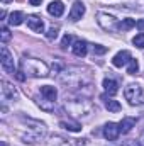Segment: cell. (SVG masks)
I'll return each instance as SVG.
<instances>
[{"mask_svg": "<svg viewBox=\"0 0 144 146\" xmlns=\"http://www.w3.org/2000/svg\"><path fill=\"white\" fill-rule=\"evenodd\" d=\"M22 66L32 76H46L48 75V66L41 60H22Z\"/></svg>", "mask_w": 144, "mask_h": 146, "instance_id": "6da1fadb", "label": "cell"}, {"mask_svg": "<svg viewBox=\"0 0 144 146\" xmlns=\"http://www.w3.org/2000/svg\"><path fill=\"white\" fill-rule=\"evenodd\" d=\"M124 97L131 106H137L143 102V88L137 83H129L124 90Z\"/></svg>", "mask_w": 144, "mask_h": 146, "instance_id": "7a4b0ae2", "label": "cell"}, {"mask_svg": "<svg viewBox=\"0 0 144 146\" xmlns=\"http://www.w3.org/2000/svg\"><path fill=\"white\" fill-rule=\"evenodd\" d=\"M0 61H2V68L7 73H12V75L17 73L15 72V65H14V58H12V54L9 53V49H7L5 44L0 46Z\"/></svg>", "mask_w": 144, "mask_h": 146, "instance_id": "3957f363", "label": "cell"}, {"mask_svg": "<svg viewBox=\"0 0 144 146\" xmlns=\"http://www.w3.org/2000/svg\"><path fill=\"white\" fill-rule=\"evenodd\" d=\"M119 134H120L119 124H115V122H107V124H105V127H104V136H105V139L115 141V139L119 138Z\"/></svg>", "mask_w": 144, "mask_h": 146, "instance_id": "277c9868", "label": "cell"}, {"mask_svg": "<svg viewBox=\"0 0 144 146\" xmlns=\"http://www.w3.org/2000/svg\"><path fill=\"white\" fill-rule=\"evenodd\" d=\"M98 24H100L105 31H112V29H115L117 21H115V17H112V15H108V14L100 12V14H98Z\"/></svg>", "mask_w": 144, "mask_h": 146, "instance_id": "5b68a950", "label": "cell"}, {"mask_svg": "<svg viewBox=\"0 0 144 146\" xmlns=\"http://www.w3.org/2000/svg\"><path fill=\"white\" fill-rule=\"evenodd\" d=\"M131 60H132V58H131V53H129V51H120V53H117V54L112 58V65H114L115 68H122V66L127 65Z\"/></svg>", "mask_w": 144, "mask_h": 146, "instance_id": "8992f818", "label": "cell"}, {"mask_svg": "<svg viewBox=\"0 0 144 146\" xmlns=\"http://www.w3.org/2000/svg\"><path fill=\"white\" fill-rule=\"evenodd\" d=\"M27 27L34 33H44V22L39 15H29L27 17Z\"/></svg>", "mask_w": 144, "mask_h": 146, "instance_id": "52a82bcc", "label": "cell"}, {"mask_svg": "<svg viewBox=\"0 0 144 146\" xmlns=\"http://www.w3.org/2000/svg\"><path fill=\"white\" fill-rule=\"evenodd\" d=\"M83 14H85V5H83V2H80V0H76L75 3H73L71 10H70V21H80L81 17H83Z\"/></svg>", "mask_w": 144, "mask_h": 146, "instance_id": "ba28073f", "label": "cell"}, {"mask_svg": "<svg viewBox=\"0 0 144 146\" xmlns=\"http://www.w3.org/2000/svg\"><path fill=\"white\" fill-rule=\"evenodd\" d=\"M48 12L49 15H54V17H61L63 12H65V3L61 0H54L48 5Z\"/></svg>", "mask_w": 144, "mask_h": 146, "instance_id": "9c48e42d", "label": "cell"}, {"mask_svg": "<svg viewBox=\"0 0 144 146\" xmlns=\"http://www.w3.org/2000/svg\"><path fill=\"white\" fill-rule=\"evenodd\" d=\"M71 49H73V54H75V56H78V58H85V56H87V51H88L87 42H85V41H81V39L75 41V44H73Z\"/></svg>", "mask_w": 144, "mask_h": 146, "instance_id": "30bf717a", "label": "cell"}, {"mask_svg": "<svg viewBox=\"0 0 144 146\" xmlns=\"http://www.w3.org/2000/svg\"><path fill=\"white\" fill-rule=\"evenodd\" d=\"M134 126H136V119H134V117H124V119L119 122V127H120V133H122V134L131 133Z\"/></svg>", "mask_w": 144, "mask_h": 146, "instance_id": "8fae6325", "label": "cell"}, {"mask_svg": "<svg viewBox=\"0 0 144 146\" xmlns=\"http://www.w3.org/2000/svg\"><path fill=\"white\" fill-rule=\"evenodd\" d=\"M41 95L54 102V100H56V97H58V92H56V88H54V87H51V85H42V87H41Z\"/></svg>", "mask_w": 144, "mask_h": 146, "instance_id": "7c38bea8", "label": "cell"}, {"mask_svg": "<svg viewBox=\"0 0 144 146\" xmlns=\"http://www.w3.org/2000/svg\"><path fill=\"white\" fill-rule=\"evenodd\" d=\"M2 94H3V97H7V99L17 97V90H15L9 82H5V80H2Z\"/></svg>", "mask_w": 144, "mask_h": 146, "instance_id": "4fadbf2b", "label": "cell"}, {"mask_svg": "<svg viewBox=\"0 0 144 146\" xmlns=\"http://www.w3.org/2000/svg\"><path fill=\"white\" fill-rule=\"evenodd\" d=\"M104 88H105V92H107L108 95H115V94L119 92V85H117V82L112 80V78H105V80H104Z\"/></svg>", "mask_w": 144, "mask_h": 146, "instance_id": "5bb4252c", "label": "cell"}, {"mask_svg": "<svg viewBox=\"0 0 144 146\" xmlns=\"http://www.w3.org/2000/svg\"><path fill=\"white\" fill-rule=\"evenodd\" d=\"M9 22H10V26H20L22 22H24V14L22 12H12L10 15H9Z\"/></svg>", "mask_w": 144, "mask_h": 146, "instance_id": "9a60e30c", "label": "cell"}, {"mask_svg": "<svg viewBox=\"0 0 144 146\" xmlns=\"http://www.w3.org/2000/svg\"><path fill=\"white\" fill-rule=\"evenodd\" d=\"M59 126L65 127V129H68V131H73V133H78V131L81 129V126H80L78 122H73V121H61Z\"/></svg>", "mask_w": 144, "mask_h": 146, "instance_id": "2e32d148", "label": "cell"}, {"mask_svg": "<svg viewBox=\"0 0 144 146\" xmlns=\"http://www.w3.org/2000/svg\"><path fill=\"white\" fill-rule=\"evenodd\" d=\"M105 107L108 109V112H119V110L122 109V106H120L117 100H114V99H108V100H105Z\"/></svg>", "mask_w": 144, "mask_h": 146, "instance_id": "e0dca14e", "label": "cell"}, {"mask_svg": "<svg viewBox=\"0 0 144 146\" xmlns=\"http://www.w3.org/2000/svg\"><path fill=\"white\" fill-rule=\"evenodd\" d=\"M136 26V21L134 19H124L122 22H119V27L122 29V31H129V29H132Z\"/></svg>", "mask_w": 144, "mask_h": 146, "instance_id": "ac0fdd59", "label": "cell"}, {"mask_svg": "<svg viewBox=\"0 0 144 146\" xmlns=\"http://www.w3.org/2000/svg\"><path fill=\"white\" fill-rule=\"evenodd\" d=\"M137 70H139V63H137L136 60H131V61H129V66H127V73H129V75H136Z\"/></svg>", "mask_w": 144, "mask_h": 146, "instance_id": "d6986e66", "label": "cell"}, {"mask_svg": "<svg viewBox=\"0 0 144 146\" xmlns=\"http://www.w3.org/2000/svg\"><path fill=\"white\" fill-rule=\"evenodd\" d=\"M132 42H134V46H137V48L144 49V33H139L137 36L132 39Z\"/></svg>", "mask_w": 144, "mask_h": 146, "instance_id": "ffe728a7", "label": "cell"}, {"mask_svg": "<svg viewBox=\"0 0 144 146\" xmlns=\"http://www.w3.org/2000/svg\"><path fill=\"white\" fill-rule=\"evenodd\" d=\"M0 37H2V42H3V44L10 39V33H9L7 27H2V31H0Z\"/></svg>", "mask_w": 144, "mask_h": 146, "instance_id": "44dd1931", "label": "cell"}, {"mask_svg": "<svg viewBox=\"0 0 144 146\" xmlns=\"http://www.w3.org/2000/svg\"><path fill=\"white\" fill-rule=\"evenodd\" d=\"M93 53H95V54H105V53H107V48L102 46V44H95V46H93Z\"/></svg>", "mask_w": 144, "mask_h": 146, "instance_id": "7402d4cb", "label": "cell"}, {"mask_svg": "<svg viewBox=\"0 0 144 146\" xmlns=\"http://www.w3.org/2000/svg\"><path fill=\"white\" fill-rule=\"evenodd\" d=\"M46 37H48V39H56V37H58V27H51V29L46 33Z\"/></svg>", "mask_w": 144, "mask_h": 146, "instance_id": "603a6c76", "label": "cell"}, {"mask_svg": "<svg viewBox=\"0 0 144 146\" xmlns=\"http://www.w3.org/2000/svg\"><path fill=\"white\" fill-rule=\"evenodd\" d=\"M71 39H73V37L70 36V34H65V36H63V41H61V46H63V48L66 49V48H68V46L71 44Z\"/></svg>", "mask_w": 144, "mask_h": 146, "instance_id": "cb8c5ba5", "label": "cell"}, {"mask_svg": "<svg viewBox=\"0 0 144 146\" xmlns=\"http://www.w3.org/2000/svg\"><path fill=\"white\" fill-rule=\"evenodd\" d=\"M136 27H137L141 33H144V19H141V21H137V22H136Z\"/></svg>", "mask_w": 144, "mask_h": 146, "instance_id": "d4e9b609", "label": "cell"}, {"mask_svg": "<svg viewBox=\"0 0 144 146\" xmlns=\"http://www.w3.org/2000/svg\"><path fill=\"white\" fill-rule=\"evenodd\" d=\"M15 76H17V80H20V82H24V80H26L24 72H17V73H15Z\"/></svg>", "mask_w": 144, "mask_h": 146, "instance_id": "484cf974", "label": "cell"}, {"mask_svg": "<svg viewBox=\"0 0 144 146\" xmlns=\"http://www.w3.org/2000/svg\"><path fill=\"white\" fill-rule=\"evenodd\" d=\"M29 3H31V5H34V7H37V5H41V3H42V0H29Z\"/></svg>", "mask_w": 144, "mask_h": 146, "instance_id": "4316f807", "label": "cell"}, {"mask_svg": "<svg viewBox=\"0 0 144 146\" xmlns=\"http://www.w3.org/2000/svg\"><path fill=\"white\" fill-rule=\"evenodd\" d=\"M2 2H3V3H7V2H10V0H2Z\"/></svg>", "mask_w": 144, "mask_h": 146, "instance_id": "83f0119b", "label": "cell"}, {"mask_svg": "<svg viewBox=\"0 0 144 146\" xmlns=\"http://www.w3.org/2000/svg\"><path fill=\"white\" fill-rule=\"evenodd\" d=\"M2 146H7V145H5V143H2Z\"/></svg>", "mask_w": 144, "mask_h": 146, "instance_id": "f1b7e54d", "label": "cell"}]
</instances>
